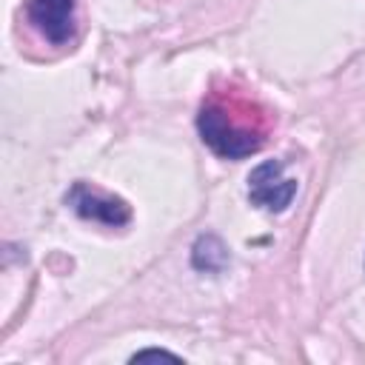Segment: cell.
<instances>
[{
	"mask_svg": "<svg viewBox=\"0 0 365 365\" xmlns=\"http://www.w3.org/2000/svg\"><path fill=\"white\" fill-rule=\"evenodd\" d=\"M197 131H200L202 143L217 157H222V160L251 157L265 143L262 131L248 128V125H237L231 120V114H225V108L217 106V103H208V106L200 108V114H197Z\"/></svg>",
	"mask_w": 365,
	"mask_h": 365,
	"instance_id": "cell-1",
	"label": "cell"
},
{
	"mask_svg": "<svg viewBox=\"0 0 365 365\" xmlns=\"http://www.w3.org/2000/svg\"><path fill=\"white\" fill-rule=\"evenodd\" d=\"M26 17L43 40L66 46L77 29V0H29Z\"/></svg>",
	"mask_w": 365,
	"mask_h": 365,
	"instance_id": "cell-2",
	"label": "cell"
},
{
	"mask_svg": "<svg viewBox=\"0 0 365 365\" xmlns=\"http://www.w3.org/2000/svg\"><path fill=\"white\" fill-rule=\"evenodd\" d=\"M66 202L74 208L77 217L91 220V222H103L111 228H120L131 220V205L123 197L103 194L86 182H74V188L66 194Z\"/></svg>",
	"mask_w": 365,
	"mask_h": 365,
	"instance_id": "cell-3",
	"label": "cell"
},
{
	"mask_svg": "<svg viewBox=\"0 0 365 365\" xmlns=\"http://www.w3.org/2000/svg\"><path fill=\"white\" fill-rule=\"evenodd\" d=\"M231 254L217 234H200L191 245V268L202 274H222Z\"/></svg>",
	"mask_w": 365,
	"mask_h": 365,
	"instance_id": "cell-4",
	"label": "cell"
},
{
	"mask_svg": "<svg viewBox=\"0 0 365 365\" xmlns=\"http://www.w3.org/2000/svg\"><path fill=\"white\" fill-rule=\"evenodd\" d=\"M297 194V180H274V182H265V185H257V188H248V200L251 205H259L265 211H285L291 205Z\"/></svg>",
	"mask_w": 365,
	"mask_h": 365,
	"instance_id": "cell-5",
	"label": "cell"
},
{
	"mask_svg": "<svg viewBox=\"0 0 365 365\" xmlns=\"http://www.w3.org/2000/svg\"><path fill=\"white\" fill-rule=\"evenodd\" d=\"M279 174H282V163H279V160H265V163H259V165L248 174V188L274 182V180H279Z\"/></svg>",
	"mask_w": 365,
	"mask_h": 365,
	"instance_id": "cell-6",
	"label": "cell"
},
{
	"mask_svg": "<svg viewBox=\"0 0 365 365\" xmlns=\"http://www.w3.org/2000/svg\"><path fill=\"white\" fill-rule=\"evenodd\" d=\"M148 359H171V362H180L177 354L163 351V348H145V351H137V354L131 356V362H148Z\"/></svg>",
	"mask_w": 365,
	"mask_h": 365,
	"instance_id": "cell-7",
	"label": "cell"
}]
</instances>
